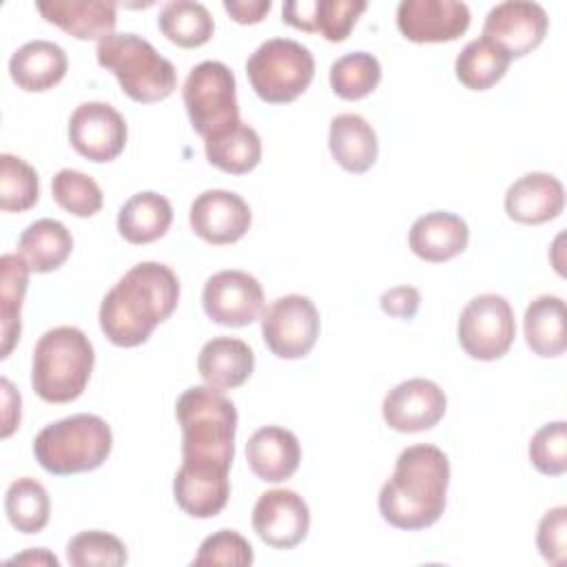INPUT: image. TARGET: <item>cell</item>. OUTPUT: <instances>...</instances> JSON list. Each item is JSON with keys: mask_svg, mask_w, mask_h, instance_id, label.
Returning <instances> with one entry per match:
<instances>
[{"mask_svg": "<svg viewBox=\"0 0 567 567\" xmlns=\"http://www.w3.org/2000/svg\"><path fill=\"white\" fill-rule=\"evenodd\" d=\"M182 427V465L173 478V496L193 518L217 516L230 496L237 408L210 385L184 390L175 403Z\"/></svg>", "mask_w": 567, "mask_h": 567, "instance_id": "1", "label": "cell"}, {"mask_svg": "<svg viewBox=\"0 0 567 567\" xmlns=\"http://www.w3.org/2000/svg\"><path fill=\"white\" fill-rule=\"evenodd\" d=\"M177 301V275L166 264L140 261L104 295L100 328L113 346H142L175 312Z\"/></svg>", "mask_w": 567, "mask_h": 567, "instance_id": "2", "label": "cell"}, {"mask_svg": "<svg viewBox=\"0 0 567 567\" xmlns=\"http://www.w3.org/2000/svg\"><path fill=\"white\" fill-rule=\"evenodd\" d=\"M450 461L436 445L405 447L379 492V512L396 529H425L445 512Z\"/></svg>", "mask_w": 567, "mask_h": 567, "instance_id": "3", "label": "cell"}, {"mask_svg": "<svg viewBox=\"0 0 567 567\" xmlns=\"http://www.w3.org/2000/svg\"><path fill=\"white\" fill-rule=\"evenodd\" d=\"M93 363V343L80 328H51L33 348L31 388L47 403H71L84 392Z\"/></svg>", "mask_w": 567, "mask_h": 567, "instance_id": "4", "label": "cell"}, {"mask_svg": "<svg viewBox=\"0 0 567 567\" xmlns=\"http://www.w3.org/2000/svg\"><path fill=\"white\" fill-rule=\"evenodd\" d=\"M113 432L97 414H71L44 425L33 439V456L42 470L71 476L97 470L111 454Z\"/></svg>", "mask_w": 567, "mask_h": 567, "instance_id": "5", "label": "cell"}, {"mask_svg": "<svg viewBox=\"0 0 567 567\" xmlns=\"http://www.w3.org/2000/svg\"><path fill=\"white\" fill-rule=\"evenodd\" d=\"M97 64L111 71L120 89L140 104L166 100L177 86V73L171 60L137 33H111L95 47Z\"/></svg>", "mask_w": 567, "mask_h": 567, "instance_id": "6", "label": "cell"}, {"mask_svg": "<svg viewBox=\"0 0 567 567\" xmlns=\"http://www.w3.org/2000/svg\"><path fill=\"white\" fill-rule=\"evenodd\" d=\"M252 91L268 104L297 100L315 78V58L308 47L290 38H272L259 44L246 60Z\"/></svg>", "mask_w": 567, "mask_h": 567, "instance_id": "7", "label": "cell"}, {"mask_svg": "<svg viewBox=\"0 0 567 567\" xmlns=\"http://www.w3.org/2000/svg\"><path fill=\"white\" fill-rule=\"evenodd\" d=\"M182 100L193 131L204 140L241 122L235 75L219 60H204L190 69L182 86Z\"/></svg>", "mask_w": 567, "mask_h": 567, "instance_id": "8", "label": "cell"}, {"mask_svg": "<svg viewBox=\"0 0 567 567\" xmlns=\"http://www.w3.org/2000/svg\"><path fill=\"white\" fill-rule=\"evenodd\" d=\"M456 334L461 348L472 359L496 361L505 357L516 337V321L509 301L496 292L472 297L461 310Z\"/></svg>", "mask_w": 567, "mask_h": 567, "instance_id": "9", "label": "cell"}, {"mask_svg": "<svg viewBox=\"0 0 567 567\" xmlns=\"http://www.w3.org/2000/svg\"><path fill=\"white\" fill-rule=\"evenodd\" d=\"M319 330V310L306 295H284L261 315L264 343L279 359L306 357L315 348Z\"/></svg>", "mask_w": 567, "mask_h": 567, "instance_id": "10", "label": "cell"}, {"mask_svg": "<svg viewBox=\"0 0 567 567\" xmlns=\"http://www.w3.org/2000/svg\"><path fill=\"white\" fill-rule=\"evenodd\" d=\"M202 306L210 321L226 328L250 326L264 310L261 284L244 270H219L202 290Z\"/></svg>", "mask_w": 567, "mask_h": 567, "instance_id": "11", "label": "cell"}, {"mask_svg": "<svg viewBox=\"0 0 567 567\" xmlns=\"http://www.w3.org/2000/svg\"><path fill=\"white\" fill-rule=\"evenodd\" d=\"M124 117L106 102H84L69 117L71 146L91 162H111L126 146Z\"/></svg>", "mask_w": 567, "mask_h": 567, "instance_id": "12", "label": "cell"}, {"mask_svg": "<svg viewBox=\"0 0 567 567\" xmlns=\"http://www.w3.org/2000/svg\"><path fill=\"white\" fill-rule=\"evenodd\" d=\"M547 27V11L538 2L507 0L489 9L483 22V35L514 60L532 53L545 40Z\"/></svg>", "mask_w": 567, "mask_h": 567, "instance_id": "13", "label": "cell"}, {"mask_svg": "<svg viewBox=\"0 0 567 567\" xmlns=\"http://www.w3.org/2000/svg\"><path fill=\"white\" fill-rule=\"evenodd\" d=\"M252 529L266 545L292 549L308 536L310 509L295 489H268L252 507Z\"/></svg>", "mask_w": 567, "mask_h": 567, "instance_id": "14", "label": "cell"}, {"mask_svg": "<svg viewBox=\"0 0 567 567\" xmlns=\"http://www.w3.org/2000/svg\"><path fill=\"white\" fill-rule=\"evenodd\" d=\"M188 219L199 239L213 246H226L239 241L248 233L252 213L241 195L224 188H210L193 199Z\"/></svg>", "mask_w": 567, "mask_h": 567, "instance_id": "15", "label": "cell"}, {"mask_svg": "<svg viewBox=\"0 0 567 567\" xmlns=\"http://www.w3.org/2000/svg\"><path fill=\"white\" fill-rule=\"evenodd\" d=\"M445 392L430 379H408L383 399V421L403 434L432 430L445 414Z\"/></svg>", "mask_w": 567, "mask_h": 567, "instance_id": "16", "label": "cell"}, {"mask_svg": "<svg viewBox=\"0 0 567 567\" xmlns=\"http://www.w3.org/2000/svg\"><path fill=\"white\" fill-rule=\"evenodd\" d=\"M470 9L456 0H403L396 7V27L410 42H452L470 27Z\"/></svg>", "mask_w": 567, "mask_h": 567, "instance_id": "17", "label": "cell"}, {"mask_svg": "<svg viewBox=\"0 0 567 567\" xmlns=\"http://www.w3.org/2000/svg\"><path fill=\"white\" fill-rule=\"evenodd\" d=\"M565 208V188L549 173H525L505 193V213L509 219L538 226L556 219Z\"/></svg>", "mask_w": 567, "mask_h": 567, "instance_id": "18", "label": "cell"}, {"mask_svg": "<svg viewBox=\"0 0 567 567\" xmlns=\"http://www.w3.org/2000/svg\"><path fill=\"white\" fill-rule=\"evenodd\" d=\"M470 228L463 217L447 210H432L421 215L408 235L410 250L430 264L454 259L467 248Z\"/></svg>", "mask_w": 567, "mask_h": 567, "instance_id": "19", "label": "cell"}, {"mask_svg": "<svg viewBox=\"0 0 567 567\" xmlns=\"http://www.w3.org/2000/svg\"><path fill=\"white\" fill-rule=\"evenodd\" d=\"M246 461L259 481L281 483L290 478L299 467V439L279 425L259 427L246 443Z\"/></svg>", "mask_w": 567, "mask_h": 567, "instance_id": "20", "label": "cell"}, {"mask_svg": "<svg viewBox=\"0 0 567 567\" xmlns=\"http://www.w3.org/2000/svg\"><path fill=\"white\" fill-rule=\"evenodd\" d=\"M40 16L78 40H104L117 22V4L104 0H42Z\"/></svg>", "mask_w": 567, "mask_h": 567, "instance_id": "21", "label": "cell"}, {"mask_svg": "<svg viewBox=\"0 0 567 567\" xmlns=\"http://www.w3.org/2000/svg\"><path fill=\"white\" fill-rule=\"evenodd\" d=\"M255 370L252 348L237 337H213L197 357V372L215 390H233L248 381Z\"/></svg>", "mask_w": 567, "mask_h": 567, "instance_id": "22", "label": "cell"}, {"mask_svg": "<svg viewBox=\"0 0 567 567\" xmlns=\"http://www.w3.org/2000/svg\"><path fill=\"white\" fill-rule=\"evenodd\" d=\"M69 60L60 44L51 40H31L22 44L9 60V75L18 89L42 93L53 89L66 75Z\"/></svg>", "mask_w": 567, "mask_h": 567, "instance_id": "23", "label": "cell"}, {"mask_svg": "<svg viewBox=\"0 0 567 567\" xmlns=\"http://www.w3.org/2000/svg\"><path fill=\"white\" fill-rule=\"evenodd\" d=\"M328 146L334 162L348 173H365L374 166L379 142L374 128L357 113H341L330 120Z\"/></svg>", "mask_w": 567, "mask_h": 567, "instance_id": "24", "label": "cell"}, {"mask_svg": "<svg viewBox=\"0 0 567 567\" xmlns=\"http://www.w3.org/2000/svg\"><path fill=\"white\" fill-rule=\"evenodd\" d=\"M173 224L171 202L153 190L131 195L117 213V230L128 244H151Z\"/></svg>", "mask_w": 567, "mask_h": 567, "instance_id": "25", "label": "cell"}, {"mask_svg": "<svg viewBox=\"0 0 567 567\" xmlns=\"http://www.w3.org/2000/svg\"><path fill=\"white\" fill-rule=\"evenodd\" d=\"M73 250V237L58 219H35L18 239V255L27 261L31 272L58 270Z\"/></svg>", "mask_w": 567, "mask_h": 567, "instance_id": "26", "label": "cell"}, {"mask_svg": "<svg viewBox=\"0 0 567 567\" xmlns=\"http://www.w3.org/2000/svg\"><path fill=\"white\" fill-rule=\"evenodd\" d=\"M525 341L543 359L560 357L567 348L565 301L556 295H540L529 301L523 317Z\"/></svg>", "mask_w": 567, "mask_h": 567, "instance_id": "27", "label": "cell"}, {"mask_svg": "<svg viewBox=\"0 0 567 567\" xmlns=\"http://www.w3.org/2000/svg\"><path fill=\"white\" fill-rule=\"evenodd\" d=\"M509 62L512 58L496 42L481 35L463 47L456 55L454 71L465 89L487 91L507 73Z\"/></svg>", "mask_w": 567, "mask_h": 567, "instance_id": "28", "label": "cell"}, {"mask_svg": "<svg viewBox=\"0 0 567 567\" xmlns=\"http://www.w3.org/2000/svg\"><path fill=\"white\" fill-rule=\"evenodd\" d=\"M206 159L230 175L250 173L261 159V140L257 131L244 122L230 131L204 140Z\"/></svg>", "mask_w": 567, "mask_h": 567, "instance_id": "29", "label": "cell"}, {"mask_svg": "<svg viewBox=\"0 0 567 567\" xmlns=\"http://www.w3.org/2000/svg\"><path fill=\"white\" fill-rule=\"evenodd\" d=\"M0 357L7 359L20 339V310L29 286V266L20 255H2L0 259Z\"/></svg>", "mask_w": 567, "mask_h": 567, "instance_id": "30", "label": "cell"}, {"mask_svg": "<svg viewBox=\"0 0 567 567\" xmlns=\"http://www.w3.org/2000/svg\"><path fill=\"white\" fill-rule=\"evenodd\" d=\"M157 27L166 35V40L182 49H195L206 44L215 31L210 11L202 2L190 0L166 2L159 11Z\"/></svg>", "mask_w": 567, "mask_h": 567, "instance_id": "31", "label": "cell"}, {"mask_svg": "<svg viewBox=\"0 0 567 567\" xmlns=\"http://www.w3.org/2000/svg\"><path fill=\"white\" fill-rule=\"evenodd\" d=\"M4 512L13 529L22 534L42 532L51 514V501L44 485L31 476L16 478L7 487Z\"/></svg>", "mask_w": 567, "mask_h": 567, "instance_id": "32", "label": "cell"}, {"mask_svg": "<svg viewBox=\"0 0 567 567\" xmlns=\"http://www.w3.org/2000/svg\"><path fill=\"white\" fill-rule=\"evenodd\" d=\"M381 82V64L372 53L352 51L330 64V86L341 100H363Z\"/></svg>", "mask_w": 567, "mask_h": 567, "instance_id": "33", "label": "cell"}, {"mask_svg": "<svg viewBox=\"0 0 567 567\" xmlns=\"http://www.w3.org/2000/svg\"><path fill=\"white\" fill-rule=\"evenodd\" d=\"M40 197V179L31 164L22 157L0 155V208L4 213H24Z\"/></svg>", "mask_w": 567, "mask_h": 567, "instance_id": "34", "label": "cell"}, {"mask_svg": "<svg viewBox=\"0 0 567 567\" xmlns=\"http://www.w3.org/2000/svg\"><path fill=\"white\" fill-rule=\"evenodd\" d=\"M51 193L55 204L75 217H93L104 202L97 182L75 168L58 171L51 182Z\"/></svg>", "mask_w": 567, "mask_h": 567, "instance_id": "35", "label": "cell"}, {"mask_svg": "<svg viewBox=\"0 0 567 567\" xmlns=\"http://www.w3.org/2000/svg\"><path fill=\"white\" fill-rule=\"evenodd\" d=\"M66 560L73 567H120L128 560V554L117 536L100 529H86L66 543Z\"/></svg>", "mask_w": 567, "mask_h": 567, "instance_id": "36", "label": "cell"}, {"mask_svg": "<svg viewBox=\"0 0 567 567\" xmlns=\"http://www.w3.org/2000/svg\"><path fill=\"white\" fill-rule=\"evenodd\" d=\"M529 461L545 476H560L567 470V423L543 425L529 441Z\"/></svg>", "mask_w": 567, "mask_h": 567, "instance_id": "37", "label": "cell"}, {"mask_svg": "<svg viewBox=\"0 0 567 567\" xmlns=\"http://www.w3.org/2000/svg\"><path fill=\"white\" fill-rule=\"evenodd\" d=\"M365 7L368 2L363 0H315L312 31L328 42H343Z\"/></svg>", "mask_w": 567, "mask_h": 567, "instance_id": "38", "label": "cell"}, {"mask_svg": "<svg viewBox=\"0 0 567 567\" xmlns=\"http://www.w3.org/2000/svg\"><path fill=\"white\" fill-rule=\"evenodd\" d=\"M255 554L250 543L235 529H219L206 536L193 558V565H252Z\"/></svg>", "mask_w": 567, "mask_h": 567, "instance_id": "39", "label": "cell"}, {"mask_svg": "<svg viewBox=\"0 0 567 567\" xmlns=\"http://www.w3.org/2000/svg\"><path fill=\"white\" fill-rule=\"evenodd\" d=\"M536 547L551 565H563L567 556V507L558 505L543 514L536 532Z\"/></svg>", "mask_w": 567, "mask_h": 567, "instance_id": "40", "label": "cell"}, {"mask_svg": "<svg viewBox=\"0 0 567 567\" xmlns=\"http://www.w3.org/2000/svg\"><path fill=\"white\" fill-rule=\"evenodd\" d=\"M381 310L396 319H412L419 310L421 295L414 286H396L381 295Z\"/></svg>", "mask_w": 567, "mask_h": 567, "instance_id": "41", "label": "cell"}, {"mask_svg": "<svg viewBox=\"0 0 567 567\" xmlns=\"http://www.w3.org/2000/svg\"><path fill=\"white\" fill-rule=\"evenodd\" d=\"M270 0H224V9L230 13V18L239 24H257L266 18L270 11Z\"/></svg>", "mask_w": 567, "mask_h": 567, "instance_id": "42", "label": "cell"}, {"mask_svg": "<svg viewBox=\"0 0 567 567\" xmlns=\"http://www.w3.org/2000/svg\"><path fill=\"white\" fill-rule=\"evenodd\" d=\"M312 18H315V0H290L281 9V20L306 33H315Z\"/></svg>", "mask_w": 567, "mask_h": 567, "instance_id": "43", "label": "cell"}, {"mask_svg": "<svg viewBox=\"0 0 567 567\" xmlns=\"http://www.w3.org/2000/svg\"><path fill=\"white\" fill-rule=\"evenodd\" d=\"M2 385V439H9L13 434V430L20 423V394L16 392V388L11 385V381L7 377H2L0 381Z\"/></svg>", "mask_w": 567, "mask_h": 567, "instance_id": "44", "label": "cell"}, {"mask_svg": "<svg viewBox=\"0 0 567 567\" xmlns=\"http://www.w3.org/2000/svg\"><path fill=\"white\" fill-rule=\"evenodd\" d=\"M9 565H13V563H29V565H53V567H58L60 565V560L49 551V549H44V547H33V549H27L24 554H18V556H13V558H9L7 560Z\"/></svg>", "mask_w": 567, "mask_h": 567, "instance_id": "45", "label": "cell"}]
</instances>
